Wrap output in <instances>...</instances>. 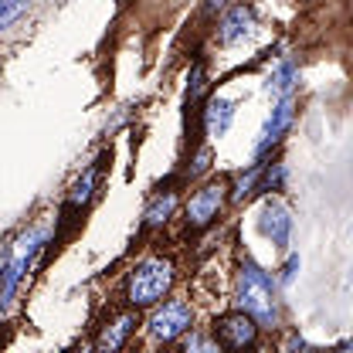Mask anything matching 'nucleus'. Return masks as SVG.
Wrapping results in <instances>:
<instances>
[{
  "mask_svg": "<svg viewBox=\"0 0 353 353\" xmlns=\"http://www.w3.org/2000/svg\"><path fill=\"white\" fill-rule=\"evenodd\" d=\"M234 299H238V309H245L259 326L265 330H275L279 326V316H282V306H279V282L259 268L252 259L238 265V275H234Z\"/></svg>",
  "mask_w": 353,
  "mask_h": 353,
  "instance_id": "obj_1",
  "label": "nucleus"
},
{
  "mask_svg": "<svg viewBox=\"0 0 353 353\" xmlns=\"http://www.w3.org/2000/svg\"><path fill=\"white\" fill-rule=\"evenodd\" d=\"M44 248V228L34 224V228H24L17 241L7 245L3 252V262H0V312L14 306V296L21 292V282L28 275L31 262L38 259V252Z\"/></svg>",
  "mask_w": 353,
  "mask_h": 353,
  "instance_id": "obj_2",
  "label": "nucleus"
},
{
  "mask_svg": "<svg viewBox=\"0 0 353 353\" xmlns=\"http://www.w3.org/2000/svg\"><path fill=\"white\" fill-rule=\"evenodd\" d=\"M174 279L176 275H174V262L170 259H160V255L143 259L130 272V279H126V303L132 309L157 306L174 289Z\"/></svg>",
  "mask_w": 353,
  "mask_h": 353,
  "instance_id": "obj_3",
  "label": "nucleus"
},
{
  "mask_svg": "<svg viewBox=\"0 0 353 353\" xmlns=\"http://www.w3.org/2000/svg\"><path fill=\"white\" fill-rule=\"evenodd\" d=\"M224 190H228L224 180H208L201 190H194V197H190L187 208H183L187 231H204V228H211V224L218 221L221 208H224V197H228Z\"/></svg>",
  "mask_w": 353,
  "mask_h": 353,
  "instance_id": "obj_4",
  "label": "nucleus"
},
{
  "mask_svg": "<svg viewBox=\"0 0 353 353\" xmlns=\"http://www.w3.org/2000/svg\"><path fill=\"white\" fill-rule=\"evenodd\" d=\"M214 340H218V347H224V350H248L259 340V323L245 309L224 312V316L214 319Z\"/></svg>",
  "mask_w": 353,
  "mask_h": 353,
  "instance_id": "obj_5",
  "label": "nucleus"
},
{
  "mask_svg": "<svg viewBox=\"0 0 353 353\" xmlns=\"http://www.w3.org/2000/svg\"><path fill=\"white\" fill-rule=\"evenodd\" d=\"M194 326V309L183 299H170L150 316V336L160 343H174L180 333H187Z\"/></svg>",
  "mask_w": 353,
  "mask_h": 353,
  "instance_id": "obj_6",
  "label": "nucleus"
},
{
  "mask_svg": "<svg viewBox=\"0 0 353 353\" xmlns=\"http://www.w3.org/2000/svg\"><path fill=\"white\" fill-rule=\"evenodd\" d=\"M292 119H296V95L292 92H285L282 99H279V105L272 109V116L265 119L262 132H259V143H255V157H268L279 143H282V136L289 132L292 126Z\"/></svg>",
  "mask_w": 353,
  "mask_h": 353,
  "instance_id": "obj_7",
  "label": "nucleus"
},
{
  "mask_svg": "<svg viewBox=\"0 0 353 353\" xmlns=\"http://www.w3.org/2000/svg\"><path fill=\"white\" fill-rule=\"evenodd\" d=\"M99 170H102V160H95L92 167H85V174L72 183L68 201H65V208H61V234H72L68 221L79 218V214L88 208V201L95 197V187H99Z\"/></svg>",
  "mask_w": 353,
  "mask_h": 353,
  "instance_id": "obj_8",
  "label": "nucleus"
},
{
  "mask_svg": "<svg viewBox=\"0 0 353 353\" xmlns=\"http://www.w3.org/2000/svg\"><path fill=\"white\" fill-rule=\"evenodd\" d=\"M259 228H262L265 238H272L275 248H285V245H289V234H292V214H289V208L268 197L262 204V221H259Z\"/></svg>",
  "mask_w": 353,
  "mask_h": 353,
  "instance_id": "obj_9",
  "label": "nucleus"
},
{
  "mask_svg": "<svg viewBox=\"0 0 353 353\" xmlns=\"http://www.w3.org/2000/svg\"><path fill=\"white\" fill-rule=\"evenodd\" d=\"M139 326V316H136V309L130 312H123V316H116L112 323H105L102 326V333H99V340H95V350L105 353V350H123L126 347V340H130V333Z\"/></svg>",
  "mask_w": 353,
  "mask_h": 353,
  "instance_id": "obj_10",
  "label": "nucleus"
},
{
  "mask_svg": "<svg viewBox=\"0 0 353 353\" xmlns=\"http://www.w3.org/2000/svg\"><path fill=\"white\" fill-rule=\"evenodd\" d=\"M252 24H255V14H252V7H245V3H234V7L224 14V21H221L218 41L221 44H234V41H241V38H248V34H252Z\"/></svg>",
  "mask_w": 353,
  "mask_h": 353,
  "instance_id": "obj_11",
  "label": "nucleus"
},
{
  "mask_svg": "<svg viewBox=\"0 0 353 353\" xmlns=\"http://www.w3.org/2000/svg\"><path fill=\"white\" fill-rule=\"evenodd\" d=\"M231 119H234V102L214 95L208 102V109H204V130H208V136H224L231 130Z\"/></svg>",
  "mask_w": 353,
  "mask_h": 353,
  "instance_id": "obj_12",
  "label": "nucleus"
},
{
  "mask_svg": "<svg viewBox=\"0 0 353 353\" xmlns=\"http://www.w3.org/2000/svg\"><path fill=\"white\" fill-rule=\"evenodd\" d=\"M176 208V190H157L153 194V201L146 204V214H143V228L146 231H153V228H160V224H167L170 221V214H174Z\"/></svg>",
  "mask_w": 353,
  "mask_h": 353,
  "instance_id": "obj_13",
  "label": "nucleus"
},
{
  "mask_svg": "<svg viewBox=\"0 0 353 353\" xmlns=\"http://www.w3.org/2000/svg\"><path fill=\"white\" fill-rule=\"evenodd\" d=\"M296 82H299V68H296L292 61H282V65H279V72L268 79L265 92H268V95H285V92H292Z\"/></svg>",
  "mask_w": 353,
  "mask_h": 353,
  "instance_id": "obj_14",
  "label": "nucleus"
},
{
  "mask_svg": "<svg viewBox=\"0 0 353 353\" xmlns=\"http://www.w3.org/2000/svg\"><path fill=\"white\" fill-rule=\"evenodd\" d=\"M259 174H262V163L248 167V174L234 176V187H231V201H234V204H241V201H245V197L259 187Z\"/></svg>",
  "mask_w": 353,
  "mask_h": 353,
  "instance_id": "obj_15",
  "label": "nucleus"
},
{
  "mask_svg": "<svg viewBox=\"0 0 353 353\" xmlns=\"http://www.w3.org/2000/svg\"><path fill=\"white\" fill-rule=\"evenodd\" d=\"M34 0H0V31H7L10 24H17L28 10H31Z\"/></svg>",
  "mask_w": 353,
  "mask_h": 353,
  "instance_id": "obj_16",
  "label": "nucleus"
},
{
  "mask_svg": "<svg viewBox=\"0 0 353 353\" xmlns=\"http://www.w3.org/2000/svg\"><path fill=\"white\" fill-rule=\"evenodd\" d=\"M285 187V163H262V174H259V190H282Z\"/></svg>",
  "mask_w": 353,
  "mask_h": 353,
  "instance_id": "obj_17",
  "label": "nucleus"
},
{
  "mask_svg": "<svg viewBox=\"0 0 353 353\" xmlns=\"http://www.w3.org/2000/svg\"><path fill=\"white\" fill-rule=\"evenodd\" d=\"M204 88H208V72H204V61H197V65H194V72H190V85H187V102H197V99L204 95Z\"/></svg>",
  "mask_w": 353,
  "mask_h": 353,
  "instance_id": "obj_18",
  "label": "nucleus"
},
{
  "mask_svg": "<svg viewBox=\"0 0 353 353\" xmlns=\"http://www.w3.org/2000/svg\"><path fill=\"white\" fill-rule=\"evenodd\" d=\"M187 333H190V330H187ZM174 343H180V350H214V347H218L214 340H208V336H201V333H190V336L180 333Z\"/></svg>",
  "mask_w": 353,
  "mask_h": 353,
  "instance_id": "obj_19",
  "label": "nucleus"
},
{
  "mask_svg": "<svg viewBox=\"0 0 353 353\" xmlns=\"http://www.w3.org/2000/svg\"><path fill=\"white\" fill-rule=\"evenodd\" d=\"M211 167V150L204 146V150H197V157H194V167H187V176H201L204 170Z\"/></svg>",
  "mask_w": 353,
  "mask_h": 353,
  "instance_id": "obj_20",
  "label": "nucleus"
},
{
  "mask_svg": "<svg viewBox=\"0 0 353 353\" xmlns=\"http://www.w3.org/2000/svg\"><path fill=\"white\" fill-rule=\"evenodd\" d=\"M296 272H299V255H292L289 262L282 265V279H279V285H292V282H296Z\"/></svg>",
  "mask_w": 353,
  "mask_h": 353,
  "instance_id": "obj_21",
  "label": "nucleus"
},
{
  "mask_svg": "<svg viewBox=\"0 0 353 353\" xmlns=\"http://www.w3.org/2000/svg\"><path fill=\"white\" fill-rule=\"evenodd\" d=\"M296 347H299V350H303V347H306V343H303V336H299V333H292V336H289V340H285V350H296Z\"/></svg>",
  "mask_w": 353,
  "mask_h": 353,
  "instance_id": "obj_22",
  "label": "nucleus"
},
{
  "mask_svg": "<svg viewBox=\"0 0 353 353\" xmlns=\"http://www.w3.org/2000/svg\"><path fill=\"white\" fill-rule=\"evenodd\" d=\"M228 0H204V14H214V10H221Z\"/></svg>",
  "mask_w": 353,
  "mask_h": 353,
  "instance_id": "obj_23",
  "label": "nucleus"
}]
</instances>
